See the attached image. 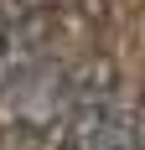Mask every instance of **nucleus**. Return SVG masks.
<instances>
[{
	"mask_svg": "<svg viewBox=\"0 0 145 150\" xmlns=\"http://www.w3.org/2000/svg\"><path fill=\"white\" fill-rule=\"evenodd\" d=\"M93 150H140V135H135V114L124 104H109V114H104L99 135H93Z\"/></svg>",
	"mask_w": 145,
	"mask_h": 150,
	"instance_id": "nucleus-2",
	"label": "nucleus"
},
{
	"mask_svg": "<svg viewBox=\"0 0 145 150\" xmlns=\"http://www.w3.org/2000/svg\"><path fill=\"white\" fill-rule=\"evenodd\" d=\"M42 62V21H11L0 31V93Z\"/></svg>",
	"mask_w": 145,
	"mask_h": 150,
	"instance_id": "nucleus-1",
	"label": "nucleus"
},
{
	"mask_svg": "<svg viewBox=\"0 0 145 150\" xmlns=\"http://www.w3.org/2000/svg\"><path fill=\"white\" fill-rule=\"evenodd\" d=\"M0 5H5V0H0ZM31 5H42V0H11V16L16 11H31Z\"/></svg>",
	"mask_w": 145,
	"mask_h": 150,
	"instance_id": "nucleus-3",
	"label": "nucleus"
},
{
	"mask_svg": "<svg viewBox=\"0 0 145 150\" xmlns=\"http://www.w3.org/2000/svg\"><path fill=\"white\" fill-rule=\"evenodd\" d=\"M135 135H140V150H145V109L135 114Z\"/></svg>",
	"mask_w": 145,
	"mask_h": 150,
	"instance_id": "nucleus-4",
	"label": "nucleus"
}]
</instances>
